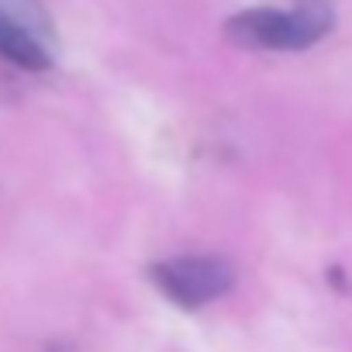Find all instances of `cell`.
<instances>
[{
	"mask_svg": "<svg viewBox=\"0 0 352 352\" xmlns=\"http://www.w3.org/2000/svg\"><path fill=\"white\" fill-rule=\"evenodd\" d=\"M331 32L328 0H297L290 11L280 8H249L225 21V35L242 49L266 52H297L321 42Z\"/></svg>",
	"mask_w": 352,
	"mask_h": 352,
	"instance_id": "obj_1",
	"label": "cell"
},
{
	"mask_svg": "<svg viewBox=\"0 0 352 352\" xmlns=\"http://www.w3.org/2000/svg\"><path fill=\"white\" fill-rule=\"evenodd\" d=\"M155 290L184 311H197L235 287V266L225 256H173L148 266Z\"/></svg>",
	"mask_w": 352,
	"mask_h": 352,
	"instance_id": "obj_2",
	"label": "cell"
},
{
	"mask_svg": "<svg viewBox=\"0 0 352 352\" xmlns=\"http://www.w3.org/2000/svg\"><path fill=\"white\" fill-rule=\"evenodd\" d=\"M0 59L45 73L56 63V28L42 0H0Z\"/></svg>",
	"mask_w": 352,
	"mask_h": 352,
	"instance_id": "obj_3",
	"label": "cell"
}]
</instances>
